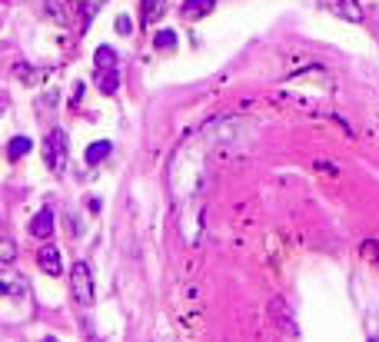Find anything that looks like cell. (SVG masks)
<instances>
[{
	"instance_id": "277c9868",
	"label": "cell",
	"mask_w": 379,
	"mask_h": 342,
	"mask_svg": "<svg viewBox=\"0 0 379 342\" xmlns=\"http://www.w3.org/2000/svg\"><path fill=\"white\" fill-rule=\"evenodd\" d=\"M93 70L97 74H106V70H120V57H117V50L113 47H97V54H93Z\"/></svg>"
},
{
	"instance_id": "52a82bcc",
	"label": "cell",
	"mask_w": 379,
	"mask_h": 342,
	"mask_svg": "<svg viewBox=\"0 0 379 342\" xmlns=\"http://www.w3.org/2000/svg\"><path fill=\"white\" fill-rule=\"evenodd\" d=\"M216 0H183V17L186 20H200V17H210Z\"/></svg>"
},
{
	"instance_id": "5bb4252c",
	"label": "cell",
	"mask_w": 379,
	"mask_h": 342,
	"mask_svg": "<svg viewBox=\"0 0 379 342\" xmlns=\"http://www.w3.org/2000/svg\"><path fill=\"white\" fill-rule=\"evenodd\" d=\"M153 44L160 47V50H170V47L177 44V33H173V30H160V33H156V40H153Z\"/></svg>"
},
{
	"instance_id": "4fadbf2b",
	"label": "cell",
	"mask_w": 379,
	"mask_h": 342,
	"mask_svg": "<svg viewBox=\"0 0 379 342\" xmlns=\"http://www.w3.org/2000/svg\"><path fill=\"white\" fill-rule=\"evenodd\" d=\"M27 293V286H24V279L20 276H14V279H3L0 283V296H24Z\"/></svg>"
},
{
	"instance_id": "6da1fadb",
	"label": "cell",
	"mask_w": 379,
	"mask_h": 342,
	"mask_svg": "<svg viewBox=\"0 0 379 342\" xmlns=\"http://www.w3.org/2000/svg\"><path fill=\"white\" fill-rule=\"evenodd\" d=\"M70 296L80 309L93 306V272L87 263H74V269H70Z\"/></svg>"
},
{
	"instance_id": "ba28073f",
	"label": "cell",
	"mask_w": 379,
	"mask_h": 342,
	"mask_svg": "<svg viewBox=\"0 0 379 342\" xmlns=\"http://www.w3.org/2000/svg\"><path fill=\"white\" fill-rule=\"evenodd\" d=\"M167 10V0H140V14H143V24H156Z\"/></svg>"
},
{
	"instance_id": "9a60e30c",
	"label": "cell",
	"mask_w": 379,
	"mask_h": 342,
	"mask_svg": "<svg viewBox=\"0 0 379 342\" xmlns=\"http://www.w3.org/2000/svg\"><path fill=\"white\" fill-rule=\"evenodd\" d=\"M113 27H117V33H123V37H127V33H130V30H134V24H130V20H127V17H117V24H113Z\"/></svg>"
},
{
	"instance_id": "8fae6325",
	"label": "cell",
	"mask_w": 379,
	"mask_h": 342,
	"mask_svg": "<svg viewBox=\"0 0 379 342\" xmlns=\"http://www.w3.org/2000/svg\"><path fill=\"white\" fill-rule=\"evenodd\" d=\"M33 149V143L27 140V136H14L10 143H7V153H10V160H20V156H27Z\"/></svg>"
},
{
	"instance_id": "8992f818",
	"label": "cell",
	"mask_w": 379,
	"mask_h": 342,
	"mask_svg": "<svg viewBox=\"0 0 379 342\" xmlns=\"http://www.w3.org/2000/svg\"><path fill=\"white\" fill-rule=\"evenodd\" d=\"M31 233H33L37 239H47L50 233H54V209L44 206L40 213H37V216H33V220H31Z\"/></svg>"
},
{
	"instance_id": "5b68a950",
	"label": "cell",
	"mask_w": 379,
	"mask_h": 342,
	"mask_svg": "<svg viewBox=\"0 0 379 342\" xmlns=\"http://www.w3.org/2000/svg\"><path fill=\"white\" fill-rule=\"evenodd\" d=\"M37 266L44 269L47 276H61V253H57V246H40V253H37Z\"/></svg>"
},
{
	"instance_id": "30bf717a",
	"label": "cell",
	"mask_w": 379,
	"mask_h": 342,
	"mask_svg": "<svg viewBox=\"0 0 379 342\" xmlns=\"http://www.w3.org/2000/svg\"><path fill=\"white\" fill-rule=\"evenodd\" d=\"M97 87H100V93H117V87H120V70H106V74H97Z\"/></svg>"
},
{
	"instance_id": "2e32d148",
	"label": "cell",
	"mask_w": 379,
	"mask_h": 342,
	"mask_svg": "<svg viewBox=\"0 0 379 342\" xmlns=\"http://www.w3.org/2000/svg\"><path fill=\"white\" fill-rule=\"evenodd\" d=\"M3 110H7V97L0 93V113H3Z\"/></svg>"
},
{
	"instance_id": "e0dca14e",
	"label": "cell",
	"mask_w": 379,
	"mask_h": 342,
	"mask_svg": "<svg viewBox=\"0 0 379 342\" xmlns=\"http://www.w3.org/2000/svg\"><path fill=\"white\" fill-rule=\"evenodd\" d=\"M40 342H57V339H54V336H47V339H40Z\"/></svg>"
},
{
	"instance_id": "7c38bea8",
	"label": "cell",
	"mask_w": 379,
	"mask_h": 342,
	"mask_svg": "<svg viewBox=\"0 0 379 342\" xmlns=\"http://www.w3.org/2000/svg\"><path fill=\"white\" fill-rule=\"evenodd\" d=\"M17 259V243L7 236H0V266H10Z\"/></svg>"
},
{
	"instance_id": "3957f363",
	"label": "cell",
	"mask_w": 379,
	"mask_h": 342,
	"mask_svg": "<svg viewBox=\"0 0 379 342\" xmlns=\"http://www.w3.org/2000/svg\"><path fill=\"white\" fill-rule=\"evenodd\" d=\"M319 3H323V10H330V14L339 17V20H349V24H360V20H363L360 0H319Z\"/></svg>"
},
{
	"instance_id": "7a4b0ae2",
	"label": "cell",
	"mask_w": 379,
	"mask_h": 342,
	"mask_svg": "<svg viewBox=\"0 0 379 342\" xmlns=\"http://www.w3.org/2000/svg\"><path fill=\"white\" fill-rule=\"evenodd\" d=\"M44 156H47V166L54 170V173H61L63 166H67V133L63 130H50L44 143Z\"/></svg>"
},
{
	"instance_id": "9c48e42d",
	"label": "cell",
	"mask_w": 379,
	"mask_h": 342,
	"mask_svg": "<svg viewBox=\"0 0 379 342\" xmlns=\"http://www.w3.org/2000/svg\"><path fill=\"white\" fill-rule=\"evenodd\" d=\"M110 153H113V143H110V140H97V143H90V147H87V163H90V166L104 163Z\"/></svg>"
}]
</instances>
